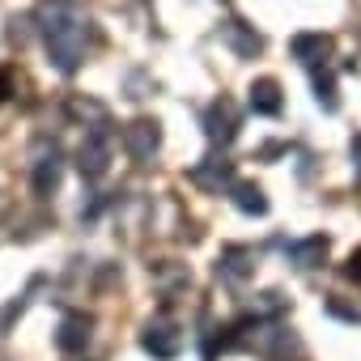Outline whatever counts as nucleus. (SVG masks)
I'll return each mask as SVG.
<instances>
[{"mask_svg": "<svg viewBox=\"0 0 361 361\" xmlns=\"http://www.w3.org/2000/svg\"><path fill=\"white\" fill-rule=\"evenodd\" d=\"M39 30H43V43L56 60L60 73H77L81 60H85V39H90V22L85 13L73 5V0H47L39 9Z\"/></svg>", "mask_w": 361, "mask_h": 361, "instance_id": "f257e3e1", "label": "nucleus"}, {"mask_svg": "<svg viewBox=\"0 0 361 361\" xmlns=\"http://www.w3.org/2000/svg\"><path fill=\"white\" fill-rule=\"evenodd\" d=\"M111 153H115V132L98 119V123L85 132L81 149H77V166H81V174H85V178H102V174L111 170Z\"/></svg>", "mask_w": 361, "mask_h": 361, "instance_id": "f03ea898", "label": "nucleus"}, {"mask_svg": "<svg viewBox=\"0 0 361 361\" xmlns=\"http://www.w3.org/2000/svg\"><path fill=\"white\" fill-rule=\"evenodd\" d=\"M157 145H161V128L153 123V119H136L128 132H123V149H128V157L132 161H153V153H157Z\"/></svg>", "mask_w": 361, "mask_h": 361, "instance_id": "7ed1b4c3", "label": "nucleus"}, {"mask_svg": "<svg viewBox=\"0 0 361 361\" xmlns=\"http://www.w3.org/2000/svg\"><path fill=\"white\" fill-rule=\"evenodd\" d=\"M204 132H209L213 145H234V136H238V106L230 98L213 102L209 115H204Z\"/></svg>", "mask_w": 361, "mask_h": 361, "instance_id": "20e7f679", "label": "nucleus"}, {"mask_svg": "<svg viewBox=\"0 0 361 361\" xmlns=\"http://www.w3.org/2000/svg\"><path fill=\"white\" fill-rule=\"evenodd\" d=\"M140 344L157 361H170V357H178V348H183V331H178L174 323H149L145 336H140Z\"/></svg>", "mask_w": 361, "mask_h": 361, "instance_id": "39448f33", "label": "nucleus"}, {"mask_svg": "<svg viewBox=\"0 0 361 361\" xmlns=\"http://www.w3.org/2000/svg\"><path fill=\"white\" fill-rule=\"evenodd\" d=\"M255 272V251L251 247H226L221 251V259H217V276L226 281V285H247V276Z\"/></svg>", "mask_w": 361, "mask_h": 361, "instance_id": "423d86ee", "label": "nucleus"}, {"mask_svg": "<svg viewBox=\"0 0 361 361\" xmlns=\"http://www.w3.org/2000/svg\"><path fill=\"white\" fill-rule=\"evenodd\" d=\"M60 188V153H56V145L51 149H43L39 157H35V192L39 196H51Z\"/></svg>", "mask_w": 361, "mask_h": 361, "instance_id": "0eeeda50", "label": "nucleus"}, {"mask_svg": "<svg viewBox=\"0 0 361 361\" xmlns=\"http://www.w3.org/2000/svg\"><path fill=\"white\" fill-rule=\"evenodd\" d=\"M289 259H293V268H302V272H314V268L327 259V238H323V234H310V238L293 243V247H289Z\"/></svg>", "mask_w": 361, "mask_h": 361, "instance_id": "6e6552de", "label": "nucleus"}, {"mask_svg": "<svg viewBox=\"0 0 361 361\" xmlns=\"http://www.w3.org/2000/svg\"><path fill=\"white\" fill-rule=\"evenodd\" d=\"M90 327H94V323H90L85 314H64L56 344H60L64 353H81V348H85V340H90Z\"/></svg>", "mask_w": 361, "mask_h": 361, "instance_id": "1a4fd4ad", "label": "nucleus"}, {"mask_svg": "<svg viewBox=\"0 0 361 361\" xmlns=\"http://www.w3.org/2000/svg\"><path fill=\"white\" fill-rule=\"evenodd\" d=\"M289 51L306 64V68H314L319 60H327V51H331V39L327 35H298L293 43H289Z\"/></svg>", "mask_w": 361, "mask_h": 361, "instance_id": "9d476101", "label": "nucleus"}, {"mask_svg": "<svg viewBox=\"0 0 361 361\" xmlns=\"http://www.w3.org/2000/svg\"><path fill=\"white\" fill-rule=\"evenodd\" d=\"M251 111L255 115H281V85L272 77H259L251 85Z\"/></svg>", "mask_w": 361, "mask_h": 361, "instance_id": "9b49d317", "label": "nucleus"}, {"mask_svg": "<svg viewBox=\"0 0 361 361\" xmlns=\"http://www.w3.org/2000/svg\"><path fill=\"white\" fill-rule=\"evenodd\" d=\"M226 39H230V47H234L238 56H255V51L264 47V39H259V35H251L243 22H230V26H226Z\"/></svg>", "mask_w": 361, "mask_h": 361, "instance_id": "f8f14e48", "label": "nucleus"}, {"mask_svg": "<svg viewBox=\"0 0 361 361\" xmlns=\"http://www.w3.org/2000/svg\"><path fill=\"white\" fill-rule=\"evenodd\" d=\"M234 204H238L243 213H255V217L268 213V200H264V192H259L255 183H234Z\"/></svg>", "mask_w": 361, "mask_h": 361, "instance_id": "ddd939ff", "label": "nucleus"}, {"mask_svg": "<svg viewBox=\"0 0 361 361\" xmlns=\"http://www.w3.org/2000/svg\"><path fill=\"white\" fill-rule=\"evenodd\" d=\"M213 166H196L192 170V178L200 188H221V183H230V161H217V157H209Z\"/></svg>", "mask_w": 361, "mask_h": 361, "instance_id": "4468645a", "label": "nucleus"}, {"mask_svg": "<svg viewBox=\"0 0 361 361\" xmlns=\"http://www.w3.org/2000/svg\"><path fill=\"white\" fill-rule=\"evenodd\" d=\"M314 94H319L323 111H336V106H340V98H336V85H331V77H323V73H314Z\"/></svg>", "mask_w": 361, "mask_h": 361, "instance_id": "2eb2a0df", "label": "nucleus"}, {"mask_svg": "<svg viewBox=\"0 0 361 361\" xmlns=\"http://www.w3.org/2000/svg\"><path fill=\"white\" fill-rule=\"evenodd\" d=\"M344 272H348V281H357V285H361V251H353V255H348Z\"/></svg>", "mask_w": 361, "mask_h": 361, "instance_id": "dca6fc26", "label": "nucleus"}, {"mask_svg": "<svg viewBox=\"0 0 361 361\" xmlns=\"http://www.w3.org/2000/svg\"><path fill=\"white\" fill-rule=\"evenodd\" d=\"M353 157H357V178H361V132L353 136Z\"/></svg>", "mask_w": 361, "mask_h": 361, "instance_id": "f3484780", "label": "nucleus"}, {"mask_svg": "<svg viewBox=\"0 0 361 361\" xmlns=\"http://www.w3.org/2000/svg\"><path fill=\"white\" fill-rule=\"evenodd\" d=\"M5 98H9V77L0 73V102H5Z\"/></svg>", "mask_w": 361, "mask_h": 361, "instance_id": "a211bd4d", "label": "nucleus"}]
</instances>
